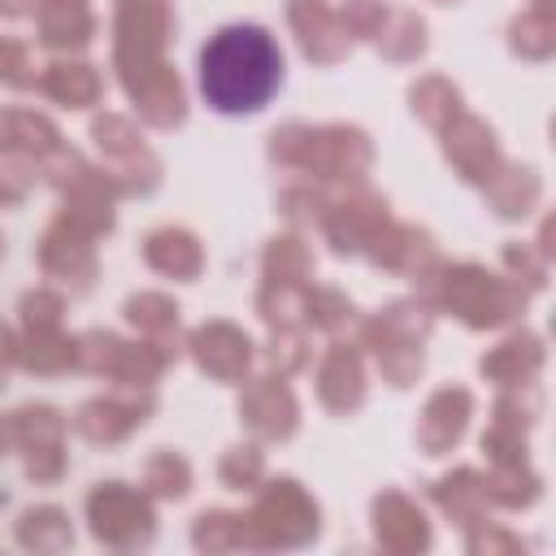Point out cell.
<instances>
[{
  "label": "cell",
  "instance_id": "db71d44e",
  "mask_svg": "<svg viewBox=\"0 0 556 556\" xmlns=\"http://www.w3.org/2000/svg\"><path fill=\"white\" fill-rule=\"evenodd\" d=\"M30 187H35V161H26V156H0V204L26 200Z\"/></svg>",
  "mask_w": 556,
  "mask_h": 556
},
{
  "label": "cell",
  "instance_id": "ab89813d",
  "mask_svg": "<svg viewBox=\"0 0 556 556\" xmlns=\"http://www.w3.org/2000/svg\"><path fill=\"white\" fill-rule=\"evenodd\" d=\"M543 417V387L539 382H521V387H500L495 404H491V421L530 434Z\"/></svg>",
  "mask_w": 556,
  "mask_h": 556
},
{
  "label": "cell",
  "instance_id": "8992f818",
  "mask_svg": "<svg viewBox=\"0 0 556 556\" xmlns=\"http://www.w3.org/2000/svg\"><path fill=\"white\" fill-rule=\"evenodd\" d=\"M91 139L104 156V169L109 178L122 187V195H148L161 187V156L143 143L139 135V122L126 117V113H96L91 117Z\"/></svg>",
  "mask_w": 556,
  "mask_h": 556
},
{
  "label": "cell",
  "instance_id": "f35d334b",
  "mask_svg": "<svg viewBox=\"0 0 556 556\" xmlns=\"http://www.w3.org/2000/svg\"><path fill=\"white\" fill-rule=\"evenodd\" d=\"M191 543H195V552H239V547L252 552V534H248L243 513H226V508L200 513L191 526Z\"/></svg>",
  "mask_w": 556,
  "mask_h": 556
},
{
  "label": "cell",
  "instance_id": "d6986e66",
  "mask_svg": "<svg viewBox=\"0 0 556 556\" xmlns=\"http://www.w3.org/2000/svg\"><path fill=\"white\" fill-rule=\"evenodd\" d=\"M287 26L313 65H339L352 52V39L330 0H287Z\"/></svg>",
  "mask_w": 556,
  "mask_h": 556
},
{
  "label": "cell",
  "instance_id": "484cf974",
  "mask_svg": "<svg viewBox=\"0 0 556 556\" xmlns=\"http://www.w3.org/2000/svg\"><path fill=\"white\" fill-rule=\"evenodd\" d=\"M430 500H434V504H439V513H443L447 521H456L460 530L491 521L486 482H482V473H478V469H469V465H456L452 473L434 478V482H430Z\"/></svg>",
  "mask_w": 556,
  "mask_h": 556
},
{
  "label": "cell",
  "instance_id": "816d5d0a",
  "mask_svg": "<svg viewBox=\"0 0 556 556\" xmlns=\"http://www.w3.org/2000/svg\"><path fill=\"white\" fill-rule=\"evenodd\" d=\"M460 534H465V547H469L473 556H500V552H521V547H526L521 534L504 530L500 521H482V526H469V530H460Z\"/></svg>",
  "mask_w": 556,
  "mask_h": 556
},
{
  "label": "cell",
  "instance_id": "83f0119b",
  "mask_svg": "<svg viewBox=\"0 0 556 556\" xmlns=\"http://www.w3.org/2000/svg\"><path fill=\"white\" fill-rule=\"evenodd\" d=\"M122 317L139 330V339H152L169 361H178L182 339H178V304L165 291H135L122 304Z\"/></svg>",
  "mask_w": 556,
  "mask_h": 556
},
{
  "label": "cell",
  "instance_id": "4316f807",
  "mask_svg": "<svg viewBox=\"0 0 556 556\" xmlns=\"http://www.w3.org/2000/svg\"><path fill=\"white\" fill-rule=\"evenodd\" d=\"M143 265L165 278L195 282L204 274V248L187 226H156L143 239Z\"/></svg>",
  "mask_w": 556,
  "mask_h": 556
},
{
  "label": "cell",
  "instance_id": "8fae6325",
  "mask_svg": "<svg viewBox=\"0 0 556 556\" xmlns=\"http://www.w3.org/2000/svg\"><path fill=\"white\" fill-rule=\"evenodd\" d=\"M361 256H369L374 269H387V274L408 278L417 291H421V287L439 274V265H443V256H439V248H434V235L421 230V226H413V222H395V217L382 222V230L369 239V248H365Z\"/></svg>",
  "mask_w": 556,
  "mask_h": 556
},
{
  "label": "cell",
  "instance_id": "bcb514c9",
  "mask_svg": "<svg viewBox=\"0 0 556 556\" xmlns=\"http://www.w3.org/2000/svg\"><path fill=\"white\" fill-rule=\"evenodd\" d=\"M61 313H65V295L52 291V287H35L17 304L22 330H61Z\"/></svg>",
  "mask_w": 556,
  "mask_h": 556
},
{
  "label": "cell",
  "instance_id": "680465c9",
  "mask_svg": "<svg viewBox=\"0 0 556 556\" xmlns=\"http://www.w3.org/2000/svg\"><path fill=\"white\" fill-rule=\"evenodd\" d=\"M0 256H4V239H0Z\"/></svg>",
  "mask_w": 556,
  "mask_h": 556
},
{
  "label": "cell",
  "instance_id": "74e56055",
  "mask_svg": "<svg viewBox=\"0 0 556 556\" xmlns=\"http://www.w3.org/2000/svg\"><path fill=\"white\" fill-rule=\"evenodd\" d=\"M13 421V447H52V443H65V430H70V417L52 404H22L17 413H9Z\"/></svg>",
  "mask_w": 556,
  "mask_h": 556
},
{
  "label": "cell",
  "instance_id": "e0dca14e",
  "mask_svg": "<svg viewBox=\"0 0 556 556\" xmlns=\"http://www.w3.org/2000/svg\"><path fill=\"white\" fill-rule=\"evenodd\" d=\"M469 417H473V391L460 387V382H443V387H434L426 395L413 439H417V447L426 456H447L465 439Z\"/></svg>",
  "mask_w": 556,
  "mask_h": 556
},
{
  "label": "cell",
  "instance_id": "277c9868",
  "mask_svg": "<svg viewBox=\"0 0 556 556\" xmlns=\"http://www.w3.org/2000/svg\"><path fill=\"white\" fill-rule=\"evenodd\" d=\"M169 39H174V0H113V70L122 87L165 65Z\"/></svg>",
  "mask_w": 556,
  "mask_h": 556
},
{
  "label": "cell",
  "instance_id": "7c38bea8",
  "mask_svg": "<svg viewBox=\"0 0 556 556\" xmlns=\"http://www.w3.org/2000/svg\"><path fill=\"white\" fill-rule=\"evenodd\" d=\"M156 413V391L152 387H117L109 395H91L74 413V430L87 443H122L130 439L148 417Z\"/></svg>",
  "mask_w": 556,
  "mask_h": 556
},
{
  "label": "cell",
  "instance_id": "44dd1931",
  "mask_svg": "<svg viewBox=\"0 0 556 556\" xmlns=\"http://www.w3.org/2000/svg\"><path fill=\"white\" fill-rule=\"evenodd\" d=\"M547 365V348H543V334L521 326L513 334H504L495 348H486L478 356V374L491 382V387H521V382H539Z\"/></svg>",
  "mask_w": 556,
  "mask_h": 556
},
{
  "label": "cell",
  "instance_id": "1f68e13d",
  "mask_svg": "<svg viewBox=\"0 0 556 556\" xmlns=\"http://www.w3.org/2000/svg\"><path fill=\"white\" fill-rule=\"evenodd\" d=\"M486 482V500L491 508H504V513H526L539 504L543 495V473L530 465V460H517V465H491L482 473Z\"/></svg>",
  "mask_w": 556,
  "mask_h": 556
},
{
  "label": "cell",
  "instance_id": "52a82bcc",
  "mask_svg": "<svg viewBox=\"0 0 556 556\" xmlns=\"http://www.w3.org/2000/svg\"><path fill=\"white\" fill-rule=\"evenodd\" d=\"M174 361L152 343V339H117L109 330H87L78 334V369L109 378L117 387H156V378Z\"/></svg>",
  "mask_w": 556,
  "mask_h": 556
},
{
  "label": "cell",
  "instance_id": "3957f363",
  "mask_svg": "<svg viewBox=\"0 0 556 556\" xmlns=\"http://www.w3.org/2000/svg\"><path fill=\"white\" fill-rule=\"evenodd\" d=\"M252 552L304 547L321 534V508L295 478H261L252 486V508L243 513Z\"/></svg>",
  "mask_w": 556,
  "mask_h": 556
},
{
  "label": "cell",
  "instance_id": "836d02e7",
  "mask_svg": "<svg viewBox=\"0 0 556 556\" xmlns=\"http://www.w3.org/2000/svg\"><path fill=\"white\" fill-rule=\"evenodd\" d=\"M408 109H413V117H417L421 126L439 130V126H447V122L465 109V96H460V87H456L452 78H443V74H421V78L408 87Z\"/></svg>",
  "mask_w": 556,
  "mask_h": 556
},
{
  "label": "cell",
  "instance_id": "7dc6e473",
  "mask_svg": "<svg viewBox=\"0 0 556 556\" xmlns=\"http://www.w3.org/2000/svg\"><path fill=\"white\" fill-rule=\"evenodd\" d=\"M321 208H326V195H321L313 182L282 187V195H278V213H282V217H287L295 230L317 226V222H321Z\"/></svg>",
  "mask_w": 556,
  "mask_h": 556
},
{
  "label": "cell",
  "instance_id": "ac0fdd59",
  "mask_svg": "<svg viewBox=\"0 0 556 556\" xmlns=\"http://www.w3.org/2000/svg\"><path fill=\"white\" fill-rule=\"evenodd\" d=\"M369 526H374V539L378 547L387 552H400V556H413V552H426L434 530L421 513V504L395 486H382L369 504Z\"/></svg>",
  "mask_w": 556,
  "mask_h": 556
},
{
  "label": "cell",
  "instance_id": "d4e9b609",
  "mask_svg": "<svg viewBox=\"0 0 556 556\" xmlns=\"http://www.w3.org/2000/svg\"><path fill=\"white\" fill-rule=\"evenodd\" d=\"M61 143H65L61 126L48 113L22 109V104H0V156H26L39 165Z\"/></svg>",
  "mask_w": 556,
  "mask_h": 556
},
{
  "label": "cell",
  "instance_id": "7a4b0ae2",
  "mask_svg": "<svg viewBox=\"0 0 556 556\" xmlns=\"http://www.w3.org/2000/svg\"><path fill=\"white\" fill-rule=\"evenodd\" d=\"M434 304V313H452L469 330H500L517 321L530 304V291L508 274H495L478 261H443L439 274L417 291Z\"/></svg>",
  "mask_w": 556,
  "mask_h": 556
},
{
  "label": "cell",
  "instance_id": "e575fe53",
  "mask_svg": "<svg viewBox=\"0 0 556 556\" xmlns=\"http://www.w3.org/2000/svg\"><path fill=\"white\" fill-rule=\"evenodd\" d=\"M17 543L26 552H65L74 543V526H70V513L56 508V504H30L22 517H17Z\"/></svg>",
  "mask_w": 556,
  "mask_h": 556
},
{
  "label": "cell",
  "instance_id": "4dcf8cb0",
  "mask_svg": "<svg viewBox=\"0 0 556 556\" xmlns=\"http://www.w3.org/2000/svg\"><path fill=\"white\" fill-rule=\"evenodd\" d=\"M374 48H378L387 61H395V65L421 61L426 48H430L426 17H421L417 9H404V4L391 9V4H387V17H382V26H378V35H374Z\"/></svg>",
  "mask_w": 556,
  "mask_h": 556
},
{
  "label": "cell",
  "instance_id": "c3c4849f",
  "mask_svg": "<svg viewBox=\"0 0 556 556\" xmlns=\"http://www.w3.org/2000/svg\"><path fill=\"white\" fill-rule=\"evenodd\" d=\"M334 13H339V22H343V30H348L352 43L356 39H369L374 43V35H378V26L387 17V0H343Z\"/></svg>",
  "mask_w": 556,
  "mask_h": 556
},
{
  "label": "cell",
  "instance_id": "b9f144b4",
  "mask_svg": "<svg viewBox=\"0 0 556 556\" xmlns=\"http://www.w3.org/2000/svg\"><path fill=\"white\" fill-rule=\"evenodd\" d=\"M256 313L261 321L274 326H304V287H287V282H265L256 291Z\"/></svg>",
  "mask_w": 556,
  "mask_h": 556
},
{
  "label": "cell",
  "instance_id": "9c48e42d",
  "mask_svg": "<svg viewBox=\"0 0 556 556\" xmlns=\"http://www.w3.org/2000/svg\"><path fill=\"white\" fill-rule=\"evenodd\" d=\"M387 217H391V204L382 191H374L365 182H348L343 195H326L317 226H321L334 256H361Z\"/></svg>",
  "mask_w": 556,
  "mask_h": 556
},
{
  "label": "cell",
  "instance_id": "5b68a950",
  "mask_svg": "<svg viewBox=\"0 0 556 556\" xmlns=\"http://www.w3.org/2000/svg\"><path fill=\"white\" fill-rule=\"evenodd\" d=\"M83 513L91 534L113 552H139L156 539V508L143 486H130L117 478L96 482L83 500Z\"/></svg>",
  "mask_w": 556,
  "mask_h": 556
},
{
  "label": "cell",
  "instance_id": "681fc988",
  "mask_svg": "<svg viewBox=\"0 0 556 556\" xmlns=\"http://www.w3.org/2000/svg\"><path fill=\"white\" fill-rule=\"evenodd\" d=\"M22 469L30 482L39 486H52L65 478L70 469V456H65V443H52V447H22Z\"/></svg>",
  "mask_w": 556,
  "mask_h": 556
},
{
  "label": "cell",
  "instance_id": "9f6ffc18",
  "mask_svg": "<svg viewBox=\"0 0 556 556\" xmlns=\"http://www.w3.org/2000/svg\"><path fill=\"white\" fill-rule=\"evenodd\" d=\"M434 4H460V0H434Z\"/></svg>",
  "mask_w": 556,
  "mask_h": 556
},
{
  "label": "cell",
  "instance_id": "4fadbf2b",
  "mask_svg": "<svg viewBox=\"0 0 556 556\" xmlns=\"http://www.w3.org/2000/svg\"><path fill=\"white\" fill-rule=\"evenodd\" d=\"M35 256H39V269L43 278H52L56 287L83 295L91 291L96 274H100V261H96V239L83 235L78 226H70L65 217H52L48 230L39 235L35 243Z\"/></svg>",
  "mask_w": 556,
  "mask_h": 556
},
{
  "label": "cell",
  "instance_id": "d590c367",
  "mask_svg": "<svg viewBox=\"0 0 556 556\" xmlns=\"http://www.w3.org/2000/svg\"><path fill=\"white\" fill-rule=\"evenodd\" d=\"M508 48H513L521 61H547V56L556 52V13L543 9V4L521 9V13L508 22Z\"/></svg>",
  "mask_w": 556,
  "mask_h": 556
},
{
  "label": "cell",
  "instance_id": "f546056e",
  "mask_svg": "<svg viewBox=\"0 0 556 556\" xmlns=\"http://www.w3.org/2000/svg\"><path fill=\"white\" fill-rule=\"evenodd\" d=\"M17 369L26 374H70L78 369V334L65 330H22Z\"/></svg>",
  "mask_w": 556,
  "mask_h": 556
},
{
  "label": "cell",
  "instance_id": "cb8c5ba5",
  "mask_svg": "<svg viewBox=\"0 0 556 556\" xmlns=\"http://www.w3.org/2000/svg\"><path fill=\"white\" fill-rule=\"evenodd\" d=\"M482 195H486V208L504 222H526L539 204H543V178L534 165H521V161H500V169L482 182Z\"/></svg>",
  "mask_w": 556,
  "mask_h": 556
},
{
  "label": "cell",
  "instance_id": "11a10c76",
  "mask_svg": "<svg viewBox=\"0 0 556 556\" xmlns=\"http://www.w3.org/2000/svg\"><path fill=\"white\" fill-rule=\"evenodd\" d=\"M35 13V0H0V17L4 22H22Z\"/></svg>",
  "mask_w": 556,
  "mask_h": 556
},
{
  "label": "cell",
  "instance_id": "7402d4cb",
  "mask_svg": "<svg viewBox=\"0 0 556 556\" xmlns=\"http://www.w3.org/2000/svg\"><path fill=\"white\" fill-rule=\"evenodd\" d=\"M126 100L135 104V117L152 130H174L187 122V91H182V78L174 74V65H156L148 74H139L135 83L122 87Z\"/></svg>",
  "mask_w": 556,
  "mask_h": 556
},
{
  "label": "cell",
  "instance_id": "9a60e30c",
  "mask_svg": "<svg viewBox=\"0 0 556 556\" xmlns=\"http://www.w3.org/2000/svg\"><path fill=\"white\" fill-rule=\"evenodd\" d=\"M187 352H191V361H195V369L200 374H208L213 382H243L248 378V369H252V356H256V348H252V339L235 326V321H204V326H195L191 334H187V343H182Z\"/></svg>",
  "mask_w": 556,
  "mask_h": 556
},
{
  "label": "cell",
  "instance_id": "f1b7e54d",
  "mask_svg": "<svg viewBox=\"0 0 556 556\" xmlns=\"http://www.w3.org/2000/svg\"><path fill=\"white\" fill-rule=\"evenodd\" d=\"M39 91L65 109H91L104 96V78L91 61H52L39 70Z\"/></svg>",
  "mask_w": 556,
  "mask_h": 556
},
{
  "label": "cell",
  "instance_id": "f6af8a7d",
  "mask_svg": "<svg viewBox=\"0 0 556 556\" xmlns=\"http://www.w3.org/2000/svg\"><path fill=\"white\" fill-rule=\"evenodd\" d=\"M500 261H504V274H508L513 282H521L526 291H543V287H547V265H552V261H547L534 243H504Z\"/></svg>",
  "mask_w": 556,
  "mask_h": 556
},
{
  "label": "cell",
  "instance_id": "8d00e7d4",
  "mask_svg": "<svg viewBox=\"0 0 556 556\" xmlns=\"http://www.w3.org/2000/svg\"><path fill=\"white\" fill-rule=\"evenodd\" d=\"M139 482H143V491H148L152 500H182V495H191V486H195V469H191L187 456H178V452H169V447H156V452L143 460Z\"/></svg>",
  "mask_w": 556,
  "mask_h": 556
},
{
  "label": "cell",
  "instance_id": "f907efd6",
  "mask_svg": "<svg viewBox=\"0 0 556 556\" xmlns=\"http://www.w3.org/2000/svg\"><path fill=\"white\" fill-rule=\"evenodd\" d=\"M0 83L26 91V87H39V70L30 61V48L17 43V39H0Z\"/></svg>",
  "mask_w": 556,
  "mask_h": 556
},
{
  "label": "cell",
  "instance_id": "d6a6232c",
  "mask_svg": "<svg viewBox=\"0 0 556 556\" xmlns=\"http://www.w3.org/2000/svg\"><path fill=\"white\" fill-rule=\"evenodd\" d=\"M261 278L265 282H287V287H308L313 282V252L308 243L291 235H274L261 248Z\"/></svg>",
  "mask_w": 556,
  "mask_h": 556
},
{
  "label": "cell",
  "instance_id": "6f0895ef",
  "mask_svg": "<svg viewBox=\"0 0 556 556\" xmlns=\"http://www.w3.org/2000/svg\"><path fill=\"white\" fill-rule=\"evenodd\" d=\"M534 4H543V9H552V0H534Z\"/></svg>",
  "mask_w": 556,
  "mask_h": 556
},
{
  "label": "cell",
  "instance_id": "ba28073f",
  "mask_svg": "<svg viewBox=\"0 0 556 556\" xmlns=\"http://www.w3.org/2000/svg\"><path fill=\"white\" fill-rule=\"evenodd\" d=\"M374 165V139L352 122H326L308 126L295 174H308L317 182H361Z\"/></svg>",
  "mask_w": 556,
  "mask_h": 556
},
{
  "label": "cell",
  "instance_id": "603a6c76",
  "mask_svg": "<svg viewBox=\"0 0 556 556\" xmlns=\"http://www.w3.org/2000/svg\"><path fill=\"white\" fill-rule=\"evenodd\" d=\"M35 26L39 43L52 52H78L96 39L100 17L91 0H35Z\"/></svg>",
  "mask_w": 556,
  "mask_h": 556
},
{
  "label": "cell",
  "instance_id": "6da1fadb",
  "mask_svg": "<svg viewBox=\"0 0 556 556\" xmlns=\"http://www.w3.org/2000/svg\"><path fill=\"white\" fill-rule=\"evenodd\" d=\"M282 87V48L256 22H230L200 48V96L208 109L239 117L269 104Z\"/></svg>",
  "mask_w": 556,
  "mask_h": 556
},
{
  "label": "cell",
  "instance_id": "f5cc1de1",
  "mask_svg": "<svg viewBox=\"0 0 556 556\" xmlns=\"http://www.w3.org/2000/svg\"><path fill=\"white\" fill-rule=\"evenodd\" d=\"M304 135H308V122H282V126H274V130H269V143H265L269 161H274L278 169H295L300 148H304Z\"/></svg>",
  "mask_w": 556,
  "mask_h": 556
},
{
  "label": "cell",
  "instance_id": "7bdbcfd3",
  "mask_svg": "<svg viewBox=\"0 0 556 556\" xmlns=\"http://www.w3.org/2000/svg\"><path fill=\"white\" fill-rule=\"evenodd\" d=\"M308 356H313V348H308V334H304L300 326H274V330H269V343H265V365H269V374L291 378V374H300V369L308 365Z\"/></svg>",
  "mask_w": 556,
  "mask_h": 556
},
{
  "label": "cell",
  "instance_id": "60d3db41",
  "mask_svg": "<svg viewBox=\"0 0 556 556\" xmlns=\"http://www.w3.org/2000/svg\"><path fill=\"white\" fill-rule=\"evenodd\" d=\"M304 321L313 330H326V334H339L348 326H356V304L339 291V287H304Z\"/></svg>",
  "mask_w": 556,
  "mask_h": 556
},
{
  "label": "cell",
  "instance_id": "ffe728a7",
  "mask_svg": "<svg viewBox=\"0 0 556 556\" xmlns=\"http://www.w3.org/2000/svg\"><path fill=\"white\" fill-rule=\"evenodd\" d=\"M356 343H361V352H369V356H374V365H378L382 382H391L395 391L413 387V382L426 374V352H421V339H404V334L387 330V326H382L374 313L356 321Z\"/></svg>",
  "mask_w": 556,
  "mask_h": 556
},
{
  "label": "cell",
  "instance_id": "ee69618b",
  "mask_svg": "<svg viewBox=\"0 0 556 556\" xmlns=\"http://www.w3.org/2000/svg\"><path fill=\"white\" fill-rule=\"evenodd\" d=\"M217 478H222V486H230V491H252V486L265 478V452H261V443L252 439V443L226 447L222 460H217Z\"/></svg>",
  "mask_w": 556,
  "mask_h": 556
},
{
  "label": "cell",
  "instance_id": "30bf717a",
  "mask_svg": "<svg viewBox=\"0 0 556 556\" xmlns=\"http://www.w3.org/2000/svg\"><path fill=\"white\" fill-rule=\"evenodd\" d=\"M243 430L256 443H287L300 430V400L287 387L282 374H256L243 378L239 387V404H235Z\"/></svg>",
  "mask_w": 556,
  "mask_h": 556
},
{
  "label": "cell",
  "instance_id": "2e32d148",
  "mask_svg": "<svg viewBox=\"0 0 556 556\" xmlns=\"http://www.w3.org/2000/svg\"><path fill=\"white\" fill-rule=\"evenodd\" d=\"M317 404L334 417H352L361 404H365V391H369V378H365V356H361V343H343L334 339L321 361H317Z\"/></svg>",
  "mask_w": 556,
  "mask_h": 556
},
{
  "label": "cell",
  "instance_id": "5bb4252c",
  "mask_svg": "<svg viewBox=\"0 0 556 556\" xmlns=\"http://www.w3.org/2000/svg\"><path fill=\"white\" fill-rule=\"evenodd\" d=\"M439 143H443V156L456 169V178L473 182V187H482L500 169V161H504L495 126L486 117L469 113V109H460L447 126H439Z\"/></svg>",
  "mask_w": 556,
  "mask_h": 556
}]
</instances>
